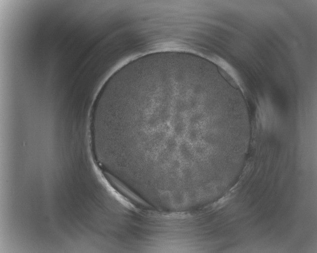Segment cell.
Segmentation results:
<instances>
[{"label":"cell","instance_id":"1","mask_svg":"<svg viewBox=\"0 0 317 253\" xmlns=\"http://www.w3.org/2000/svg\"><path fill=\"white\" fill-rule=\"evenodd\" d=\"M206 76L191 69L155 77L133 92L120 114L146 151L160 147L158 166L188 183L203 170L208 145L241 139L249 131L244 113L235 102L222 105Z\"/></svg>","mask_w":317,"mask_h":253}]
</instances>
